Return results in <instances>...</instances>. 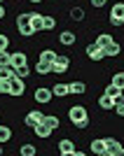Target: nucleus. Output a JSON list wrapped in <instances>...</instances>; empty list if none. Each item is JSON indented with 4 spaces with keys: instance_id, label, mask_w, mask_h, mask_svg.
Segmentation results:
<instances>
[{
    "instance_id": "a19ab883",
    "label": "nucleus",
    "mask_w": 124,
    "mask_h": 156,
    "mask_svg": "<svg viewBox=\"0 0 124 156\" xmlns=\"http://www.w3.org/2000/svg\"><path fill=\"white\" fill-rule=\"evenodd\" d=\"M2 2H5V0H0V5H2Z\"/></svg>"
},
{
    "instance_id": "f704fd0d",
    "label": "nucleus",
    "mask_w": 124,
    "mask_h": 156,
    "mask_svg": "<svg viewBox=\"0 0 124 156\" xmlns=\"http://www.w3.org/2000/svg\"><path fill=\"white\" fill-rule=\"evenodd\" d=\"M108 21H110V26H115V28L124 26V19H117V16H108Z\"/></svg>"
},
{
    "instance_id": "c9c22d12",
    "label": "nucleus",
    "mask_w": 124,
    "mask_h": 156,
    "mask_svg": "<svg viewBox=\"0 0 124 156\" xmlns=\"http://www.w3.org/2000/svg\"><path fill=\"white\" fill-rule=\"evenodd\" d=\"M108 2H110V0H92V7L94 9H101V7H105Z\"/></svg>"
},
{
    "instance_id": "473e14b6",
    "label": "nucleus",
    "mask_w": 124,
    "mask_h": 156,
    "mask_svg": "<svg viewBox=\"0 0 124 156\" xmlns=\"http://www.w3.org/2000/svg\"><path fill=\"white\" fill-rule=\"evenodd\" d=\"M9 44H12V40H9V35H5V33H0V51H2V49H9Z\"/></svg>"
},
{
    "instance_id": "f3484780",
    "label": "nucleus",
    "mask_w": 124,
    "mask_h": 156,
    "mask_svg": "<svg viewBox=\"0 0 124 156\" xmlns=\"http://www.w3.org/2000/svg\"><path fill=\"white\" fill-rule=\"evenodd\" d=\"M85 93H87V84L82 82V79L70 82V96H85Z\"/></svg>"
},
{
    "instance_id": "72a5a7b5",
    "label": "nucleus",
    "mask_w": 124,
    "mask_h": 156,
    "mask_svg": "<svg viewBox=\"0 0 124 156\" xmlns=\"http://www.w3.org/2000/svg\"><path fill=\"white\" fill-rule=\"evenodd\" d=\"M56 28V19L54 16H45V30H54Z\"/></svg>"
},
{
    "instance_id": "7ed1b4c3",
    "label": "nucleus",
    "mask_w": 124,
    "mask_h": 156,
    "mask_svg": "<svg viewBox=\"0 0 124 156\" xmlns=\"http://www.w3.org/2000/svg\"><path fill=\"white\" fill-rule=\"evenodd\" d=\"M70 63L73 61L68 58L66 54H59V56L54 58V63H52V75H66L68 68H70Z\"/></svg>"
},
{
    "instance_id": "0eeeda50",
    "label": "nucleus",
    "mask_w": 124,
    "mask_h": 156,
    "mask_svg": "<svg viewBox=\"0 0 124 156\" xmlns=\"http://www.w3.org/2000/svg\"><path fill=\"white\" fill-rule=\"evenodd\" d=\"M105 151L108 156H124V144L115 137H105Z\"/></svg>"
},
{
    "instance_id": "9d476101",
    "label": "nucleus",
    "mask_w": 124,
    "mask_h": 156,
    "mask_svg": "<svg viewBox=\"0 0 124 156\" xmlns=\"http://www.w3.org/2000/svg\"><path fill=\"white\" fill-rule=\"evenodd\" d=\"M31 26H33V30H35V35L42 33V30H45V14L31 12Z\"/></svg>"
},
{
    "instance_id": "ddd939ff",
    "label": "nucleus",
    "mask_w": 124,
    "mask_h": 156,
    "mask_svg": "<svg viewBox=\"0 0 124 156\" xmlns=\"http://www.w3.org/2000/svg\"><path fill=\"white\" fill-rule=\"evenodd\" d=\"M33 133H35V137H40V140H47V137L54 133V128H49V126L42 121V124H38L35 128H33Z\"/></svg>"
},
{
    "instance_id": "c85d7f7f",
    "label": "nucleus",
    "mask_w": 124,
    "mask_h": 156,
    "mask_svg": "<svg viewBox=\"0 0 124 156\" xmlns=\"http://www.w3.org/2000/svg\"><path fill=\"white\" fill-rule=\"evenodd\" d=\"M9 91H12V79H0V93L9 96Z\"/></svg>"
},
{
    "instance_id": "7c9ffc66",
    "label": "nucleus",
    "mask_w": 124,
    "mask_h": 156,
    "mask_svg": "<svg viewBox=\"0 0 124 156\" xmlns=\"http://www.w3.org/2000/svg\"><path fill=\"white\" fill-rule=\"evenodd\" d=\"M17 77H21V79H28L31 77V65H21V68H17Z\"/></svg>"
},
{
    "instance_id": "f03ea898",
    "label": "nucleus",
    "mask_w": 124,
    "mask_h": 156,
    "mask_svg": "<svg viewBox=\"0 0 124 156\" xmlns=\"http://www.w3.org/2000/svg\"><path fill=\"white\" fill-rule=\"evenodd\" d=\"M85 119H92L89 112H87V105H70V107H68V121H70L73 126H77L80 121H85Z\"/></svg>"
},
{
    "instance_id": "f257e3e1",
    "label": "nucleus",
    "mask_w": 124,
    "mask_h": 156,
    "mask_svg": "<svg viewBox=\"0 0 124 156\" xmlns=\"http://www.w3.org/2000/svg\"><path fill=\"white\" fill-rule=\"evenodd\" d=\"M17 30H19L21 37H33L35 35V30L31 26V12H21L17 16Z\"/></svg>"
},
{
    "instance_id": "6ab92c4d",
    "label": "nucleus",
    "mask_w": 124,
    "mask_h": 156,
    "mask_svg": "<svg viewBox=\"0 0 124 156\" xmlns=\"http://www.w3.org/2000/svg\"><path fill=\"white\" fill-rule=\"evenodd\" d=\"M98 107H101V110H115V98L103 93V96L98 98Z\"/></svg>"
},
{
    "instance_id": "423d86ee",
    "label": "nucleus",
    "mask_w": 124,
    "mask_h": 156,
    "mask_svg": "<svg viewBox=\"0 0 124 156\" xmlns=\"http://www.w3.org/2000/svg\"><path fill=\"white\" fill-rule=\"evenodd\" d=\"M42 121H45V112H40V110H31L26 117H24V124H26V128H31V130L38 124H42Z\"/></svg>"
},
{
    "instance_id": "b1692460",
    "label": "nucleus",
    "mask_w": 124,
    "mask_h": 156,
    "mask_svg": "<svg viewBox=\"0 0 124 156\" xmlns=\"http://www.w3.org/2000/svg\"><path fill=\"white\" fill-rule=\"evenodd\" d=\"M14 75H17L14 65H0V79H12Z\"/></svg>"
},
{
    "instance_id": "4be33fe9",
    "label": "nucleus",
    "mask_w": 124,
    "mask_h": 156,
    "mask_svg": "<svg viewBox=\"0 0 124 156\" xmlns=\"http://www.w3.org/2000/svg\"><path fill=\"white\" fill-rule=\"evenodd\" d=\"M19 154L21 156H35V154H38V147H35L33 142H24L19 147Z\"/></svg>"
},
{
    "instance_id": "a878e982",
    "label": "nucleus",
    "mask_w": 124,
    "mask_h": 156,
    "mask_svg": "<svg viewBox=\"0 0 124 156\" xmlns=\"http://www.w3.org/2000/svg\"><path fill=\"white\" fill-rule=\"evenodd\" d=\"M56 56H59V54L54 51V49H42L38 58H40V61H47V63H54V58H56Z\"/></svg>"
},
{
    "instance_id": "bb28decb",
    "label": "nucleus",
    "mask_w": 124,
    "mask_h": 156,
    "mask_svg": "<svg viewBox=\"0 0 124 156\" xmlns=\"http://www.w3.org/2000/svg\"><path fill=\"white\" fill-rule=\"evenodd\" d=\"M45 124L49 126V128H54V130H56V128L61 126V119L56 117V114H45Z\"/></svg>"
},
{
    "instance_id": "cd10ccee",
    "label": "nucleus",
    "mask_w": 124,
    "mask_h": 156,
    "mask_svg": "<svg viewBox=\"0 0 124 156\" xmlns=\"http://www.w3.org/2000/svg\"><path fill=\"white\" fill-rule=\"evenodd\" d=\"M110 82L124 91V72H112V79H110Z\"/></svg>"
},
{
    "instance_id": "5701e85b",
    "label": "nucleus",
    "mask_w": 124,
    "mask_h": 156,
    "mask_svg": "<svg viewBox=\"0 0 124 156\" xmlns=\"http://www.w3.org/2000/svg\"><path fill=\"white\" fill-rule=\"evenodd\" d=\"M68 16H70L73 21H82V19L87 16V12H85V9H82L80 5H75V7H70V12H68Z\"/></svg>"
},
{
    "instance_id": "412c9836",
    "label": "nucleus",
    "mask_w": 124,
    "mask_h": 156,
    "mask_svg": "<svg viewBox=\"0 0 124 156\" xmlns=\"http://www.w3.org/2000/svg\"><path fill=\"white\" fill-rule=\"evenodd\" d=\"M110 16L124 19V0H119V2H112V5H110Z\"/></svg>"
},
{
    "instance_id": "9b49d317",
    "label": "nucleus",
    "mask_w": 124,
    "mask_h": 156,
    "mask_svg": "<svg viewBox=\"0 0 124 156\" xmlns=\"http://www.w3.org/2000/svg\"><path fill=\"white\" fill-rule=\"evenodd\" d=\"M89 149L96 156H108V151H105V137H94L92 144H89Z\"/></svg>"
},
{
    "instance_id": "ea45409f",
    "label": "nucleus",
    "mask_w": 124,
    "mask_h": 156,
    "mask_svg": "<svg viewBox=\"0 0 124 156\" xmlns=\"http://www.w3.org/2000/svg\"><path fill=\"white\" fill-rule=\"evenodd\" d=\"M2 151H5V149H2V144H0V156H2Z\"/></svg>"
},
{
    "instance_id": "f8f14e48",
    "label": "nucleus",
    "mask_w": 124,
    "mask_h": 156,
    "mask_svg": "<svg viewBox=\"0 0 124 156\" xmlns=\"http://www.w3.org/2000/svg\"><path fill=\"white\" fill-rule=\"evenodd\" d=\"M59 42H61L63 47H73L75 42H77V35H75L73 30H61V35H59Z\"/></svg>"
},
{
    "instance_id": "6e6552de",
    "label": "nucleus",
    "mask_w": 124,
    "mask_h": 156,
    "mask_svg": "<svg viewBox=\"0 0 124 156\" xmlns=\"http://www.w3.org/2000/svg\"><path fill=\"white\" fill-rule=\"evenodd\" d=\"M24 91H26V79H21V77L14 75V77H12V91H9V96L21 98V96H24Z\"/></svg>"
},
{
    "instance_id": "2f4dec72",
    "label": "nucleus",
    "mask_w": 124,
    "mask_h": 156,
    "mask_svg": "<svg viewBox=\"0 0 124 156\" xmlns=\"http://www.w3.org/2000/svg\"><path fill=\"white\" fill-rule=\"evenodd\" d=\"M0 65H12V54H9V49H2V51H0Z\"/></svg>"
},
{
    "instance_id": "dca6fc26",
    "label": "nucleus",
    "mask_w": 124,
    "mask_h": 156,
    "mask_svg": "<svg viewBox=\"0 0 124 156\" xmlns=\"http://www.w3.org/2000/svg\"><path fill=\"white\" fill-rule=\"evenodd\" d=\"M103 51H105V58H117L119 54H122V44H119V42H110Z\"/></svg>"
},
{
    "instance_id": "4468645a",
    "label": "nucleus",
    "mask_w": 124,
    "mask_h": 156,
    "mask_svg": "<svg viewBox=\"0 0 124 156\" xmlns=\"http://www.w3.org/2000/svg\"><path fill=\"white\" fill-rule=\"evenodd\" d=\"M52 93H54V98H66V96H70V84L59 82V84L52 86Z\"/></svg>"
},
{
    "instance_id": "58836bf2",
    "label": "nucleus",
    "mask_w": 124,
    "mask_h": 156,
    "mask_svg": "<svg viewBox=\"0 0 124 156\" xmlns=\"http://www.w3.org/2000/svg\"><path fill=\"white\" fill-rule=\"evenodd\" d=\"M28 2H33V5H40V2H42V0H28Z\"/></svg>"
},
{
    "instance_id": "c756f323",
    "label": "nucleus",
    "mask_w": 124,
    "mask_h": 156,
    "mask_svg": "<svg viewBox=\"0 0 124 156\" xmlns=\"http://www.w3.org/2000/svg\"><path fill=\"white\" fill-rule=\"evenodd\" d=\"M103 93H108V96H112V98H117L119 93H124V91H122V89H119V86H115V84H112V82H110V84L105 86V91H103Z\"/></svg>"
},
{
    "instance_id": "a211bd4d",
    "label": "nucleus",
    "mask_w": 124,
    "mask_h": 156,
    "mask_svg": "<svg viewBox=\"0 0 124 156\" xmlns=\"http://www.w3.org/2000/svg\"><path fill=\"white\" fill-rule=\"evenodd\" d=\"M14 137V130L12 126H5V124H0V144H7L9 140Z\"/></svg>"
},
{
    "instance_id": "aec40b11",
    "label": "nucleus",
    "mask_w": 124,
    "mask_h": 156,
    "mask_svg": "<svg viewBox=\"0 0 124 156\" xmlns=\"http://www.w3.org/2000/svg\"><path fill=\"white\" fill-rule=\"evenodd\" d=\"M26 63H28L26 51H14L12 54V65H14V68H21V65H26Z\"/></svg>"
},
{
    "instance_id": "2eb2a0df",
    "label": "nucleus",
    "mask_w": 124,
    "mask_h": 156,
    "mask_svg": "<svg viewBox=\"0 0 124 156\" xmlns=\"http://www.w3.org/2000/svg\"><path fill=\"white\" fill-rule=\"evenodd\" d=\"M33 72H38V75H42V77H47V75H52V63L38 58V63L33 65Z\"/></svg>"
},
{
    "instance_id": "20e7f679",
    "label": "nucleus",
    "mask_w": 124,
    "mask_h": 156,
    "mask_svg": "<svg viewBox=\"0 0 124 156\" xmlns=\"http://www.w3.org/2000/svg\"><path fill=\"white\" fill-rule=\"evenodd\" d=\"M33 100H35L38 105H47V103L54 100V93H52L49 86H38V89L33 91Z\"/></svg>"
},
{
    "instance_id": "1a4fd4ad",
    "label": "nucleus",
    "mask_w": 124,
    "mask_h": 156,
    "mask_svg": "<svg viewBox=\"0 0 124 156\" xmlns=\"http://www.w3.org/2000/svg\"><path fill=\"white\" fill-rule=\"evenodd\" d=\"M56 149H59V154H63V156H73V151H75V142H73L70 137H63V140H59Z\"/></svg>"
},
{
    "instance_id": "4c0bfd02",
    "label": "nucleus",
    "mask_w": 124,
    "mask_h": 156,
    "mask_svg": "<svg viewBox=\"0 0 124 156\" xmlns=\"http://www.w3.org/2000/svg\"><path fill=\"white\" fill-rule=\"evenodd\" d=\"M5 14H7V9H5V7H2V5H0V21L5 19Z\"/></svg>"
},
{
    "instance_id": "e433bc0d",
    "label": "nucleus",
    "mask_w": 124,
    "mask_h": 156,
    "mask_svg": "<svg viewBox=\"0 0 124 156\" xmlns=\"http://www.w3.org/2000/svg\"><path fill=\"white\" fill-rule=\"evenodd\" d=\"M115 112H117V117H124V103L117 105V107H115Z\"/></svg>"
},
{
    "instance_id": "39448f33",
    "label": "nucleus",
    "mask_w": 124,
    "mask_h": 156,
    "mask_svg": "<svg viewBox=\"0 0 124 156\" xmlns=\"http://www.w3.org/2000/svg\"><path fill=\"white\" fill-rule=\"evenodd\" d=\"M85 54H87V58H89V61H94V63H98V61H103V58H105L103 47H98L96 42L87 44V47H85Z\"/></svg>"
},
{
    "instance_id": "393cba45",
    "label": "nucleus",
    "mask_w": 124,
    "mask_h": 156,
    "mask_svg": "<svg viewBox=\"0 0 124 156\" xmlns=\"http://www.w3.org/2000/svg\"><path fill=\"white\" fill-rule=\"evenodd\" d=\"M110 42H115V37H112L110 33H101V35L96 37V44H98V47H103V49L110 44Z\"/></svg>"
}]
</instances>
